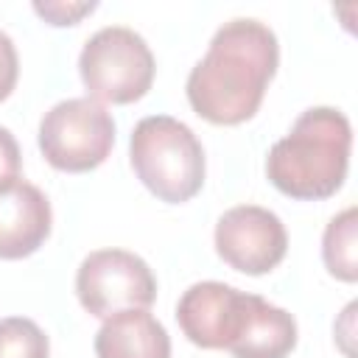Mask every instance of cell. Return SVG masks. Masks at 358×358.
<instances>
[{"instance_id": "1", "label": "cell", "mask_w": 358, "mask_h": 358, "mask_svg": "<svg viewBox=\"0 0 358 358\" xmlns=\"http://www.w3.org/2000/svg\"><path fill=\"white\" fill-rule=\"evenodd\" d=\"M280 64L274 31L252 17L224 22L207 53L193 64L185 92L199 117L215 126H238L263 103L266 87Z\"/></svg>"}, {"instance_id": "2", "label": "cell", "mask_w": 358, "mask_h": 358, "mask_svg": "<svg viewBox=\"0 0 358 358\" xmlns=\"http://www.w3.org/2000/svg\"><path fill=\"white\" fill-rule=\"evenodd\" d=\"M352 126L341 109L310 106L266 157L268 182L291 199H330L347 179Z\"/></svg>"}, {"instance_id": "3", "label": "cell", "mask_w": 358, "mask_h": 358, "mask_svg": "<svg viewBox=\"0 0 358 358\" xmlns=\"http://www.w3.org/2000/svg\"><path fill=\"white\" fill-rule=\"evenodd\" d=\"M129 157L137 179L159 201H190L204 185V148L193 129L171 115L143 117L131 131Z\"/></svg>"}, {"instance_id": "4", "label": "cell", "mask_w": 358, "mask_h": 358, "mask_svg": "<svg viewBox=\"0 0 358 358\" xmlns=\"http://www.w3.org/2000/svg\"><path fill=\"white\" fill-rule=\"evenodd\" d=\"M154 53L148 42L126 25L95 31L78 53V76L87 98L98 103H134L154 84Z\"/></svg>"}, {"instance_id": "5", "label": "cell", "mask_w": 358, "mask_h": 358, "mask_svg": "<svg viewBox=\"0 0 358 358\" xmlns=\"http://www.w3.org/2000/svg\"><path fill=\"white\" fill-rule=\"evenodd\" d=\"M115 145V120L92 98H64L39 120V151L56 171L87 173L106 162Z\"/></svg>"}, {"instance_id": "6", "label": "cell", "mask_w": 358, "mask_h": 358, "mask_svg": "<svg viewBox=\"0 0 358 358\" xmlns=\"http://www.w3.org/2000/svg\"><path fill=\"white\" fill-rule=\"evenodd\" d=\"M76 294L90 316L109 319L120 310L148 308L157 299V277L134 252L95 249L76 271Z\"/></svg>"}, {"instance_id": "7", "label": "cell", "mask_w": 358, "mask_h": 358, "mask_svg": "<svg viewBox=\"0 0 358 358\" xmlns=\"http://www.w3.org/2000/svg\"><path fill=\"white\" fill-rule=\"evenodd\" d=\"M218 257L243 274L260 277L277 268L288 252V232L277 213L260 204L229 207L215 224Z\"/></svg>"}, {"instance_id": "8", "label": "cell", "mask_w": 358, "mask_h": 358, "mask_svg": "<svg viewBox=\"0 0 358 358\" xmlns=\"http://www.w3.org/2000/svg\"><path fill=\"white\" fill-rule=\"evenodd\" d=\"M249 296L218 280L193 282L176 302L179 330L201 350H227L246 319Z\"/></svg>"}, {"instance_id": "9", "label": "cell", "mask_w": 358, "mask_h": 358, "mask_svg": "<svg viewBox=\"0 0 358 358\" xmlns=\"http://www.w3.org/2000/svg\"><path fill=\"white\" fill-rule=\"evenodd\" d=\"M50 227L53 210L36 185L14 179L0 187V260L34 255L48 241Z\"/></svg>"}, {"instance_id": "10", "label": "cell", "mask_w": 358, "mask_h": 358, "mask_svg": "<svg viewBox=\"0 0 358 358\" xmlns=\"http://www.w3.org/2000/svg\"><path fill=\"white\" fill-rule=\"evenodd\" d=\"M98 358H171V336L148 308L120 310L95 333Z\"/></svg>"}, {"instance_id": "11", "label": "cell", "mask_w": 358, "mask_h": 358, "mask_svg": "<svg viewBox=\"0 0 358 358\" xmlns=\"http://www.w3.org/2000/svg\"><path fill=\"white\" fill-rule=\"evenodd\" d=\"M296 347V322L285 308L252 294L246 319L227 347L235 358H288Z\"/></svg>"}, {"instance_id": "12", "label": "cell", "mask_w": 358, "mask_h": 358, "mask_svg": "<svg viewBox=\"0 0 358 358\" xmlns=\"http://www.w3.org/2000/svg\"><path fill=\"white\" fill-rule=\"evenodd\" d=\"M355 229H358V210L347 207L330 218L322 235V260L327 271L341 282L358 280V257H355Z\"/></svg>"}, {"instance_id": "13", "label": "cell", "mask_w": 358, "mask_h": 358, "mask_svg": "<svg viewBox=\"0 0 358 358\" xmlns=\"http://www.w3.org/2000/svg\"><path fill=\"white\" fill-rule=\"evenodd\" d=\"M0 358H50L45 330L25 316L0 319Z\"/></svg>"}, {"instance_id": "14", "label": "cell", "mask_w": 358, "mask_h": 358, "mask_svg": "<svg viewBox=\"0 0 358 358\" xmlns=\"http://www.w3.org/2000/svg\"><path fill=\"white\" fill-rule=\"evenodd\" d=\"M98 8L95 0H36L34 3V11L50 22V25H76L81 17L92 14Z\"/></svg>"}, {"instance_id": "15", "label": "cell", "mask_w": 358, "mask_h": 358, "mask_svg": "<svg viewBox=\"0 0 358 358\" xmlns=\"http://www.w3.org/2000/svg\"><path fill=\"white\" fill-rule=\"evenodd\" d=\"M17 76H20V59H17V48L11 42V36L6 31H0V101H6L14 87H17Z\"/></svg>"}, {"instance_id": "16", "label": "cell", "mask_w": 358, "mask_h": 358, "mask_svg": "<svg viewBox=\"0 0 358 358\" xmlns=\"http://www.w3.org/2000/svg\"><path fill=\"white\" fill-rule=\"evenodd\" d=\"M20 168H22L20 145H17L14 134L6 126H0V187L20 179Z\"/></svg>"}]
</instances>
